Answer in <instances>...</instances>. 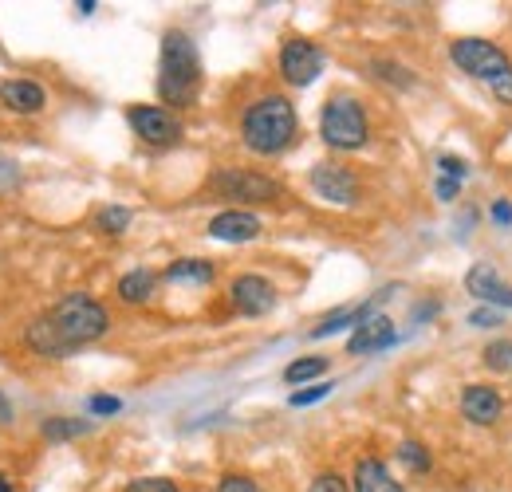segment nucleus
<instances>
[{
  "mask_svg": "<svg viewBox=\"0 0 512 492\" xmlns=\"http://www.w3.org/2000/svg\"><path fill=\"white\" fill-rule=\"evenodd\" d=\"M229 304L241 315H249V319H260V315H268L276 308V284L256 276V272H245V276H237L229 284Z\"/></svg>",
  "mask_w": 512,
  "mask_h": 492,
  "instance_id": "nucleus-10",
  "label": "nucleus"
},
{
  "mask_svg": "<svg viewBox=\"0 0 512 492\" xmlns=\"http://www.w3.org/2000/svg\"><path fill=\"white\" fill-rule=\"evenodd\" d=\"M469 323H473V327H497V323H501V311L485 308V304H481V308L469 315Z\"/></svg>",
  "mask_w": 512,
  "mask_h": 492,
  "instance_id": "nucleus-32",
  "label": "nucleus"
},
{
  "mask_svg": "<svg viewBox=\"0 0 512 492\" xmlns=\"http://www.w3.org/2000/svg\"><path fill=\"white\" fill-rule=\"evenodd\" d=\"M371 71H375L379 79H386V83H394V87H410V83H414V75L394 60H375L371 63Z\"/></svg>",
  "mask_w": 512,
  "mask_h": 492,
  "instance_id": "nucleus-24",
  "label": "nucleus"
},
{
  "mask_svg": "<svg viewBox=\"0 0 512 492\" xmlns=\"http://www.w3.org/2000/svg\"><path fill=\"white\" fill-rule=\"evenodd\" d=\"M217 492H260L253 477H241V473H229V477H221V485Z\"/></svg>",
  "mask_w": 512,
  "mask_h": 492,
  "instance_id": "nucleus-29",
  "label": "nucleus"
},
{
  "mask_svg": "<svg viewBox=\"0 0 512 492\" xmlns=\"http://www.w3.org/2000/svg\"><path fill=\"white\" fill-rule=\"evenodd\" d=\"M130 213L127 205H107V209H99V217H95V229L99 233H107V237H119V233H127L130 229Z\"/></svg>",
  "mask_w": 512,
  "mask_h": 492,
  "instance_id": "nucleus-21",
  "label": "nucleus"
},
{
  "mask_svg": "<svg viewBox=\"0 0 512 492\" xmlns=\"http://www.w3.org/2000/svg\"><path fill=\"white\" fill-rule=\"evenodd\" d=\"M449 63L469 75L473 83H481L501 107H512V56L485 36H457L449 44Z\"/></svg>",
  "mask_w": 512,
  "mask_h": 492,
  "instance_id": "nucleus-3",
  "label": "nucleus"
},
{
  "mask_svg": "<svg viewBox=\"0 0 512 492\" xmlns=\"http://www.w3.org/2000/svg\"><path fill=\"white\" fill-rule=\"evenodd\" d=\"M123 492H178V485H174L170 477H138V481H130Z\"/></svg>",
  "mask_w": 512,
  "mask_h": 492,
  "instance_id": "nucleus-26",
  "label": "nucleus"
},
{
  "mask_svg": "<svg viewBox=\"0 0 512 492\" xmlns=\"http://www.w3.org/2000/svg\"><path fill=\"white\" fill-rule=\"evenodd\" d=\"M213 276H217V268H213L209 260H201V256H182V260H174V264L162 272L166 284H186V288H209Z\"/></svg>",
  "mask_w": 512,
  "mask_h": 492,
  "instance_id": "nucleus-17",
  "label": "nucleus"
},
{
  "mask_svg": "<svg viewBox=\"0 0 512 492\" xmlns=\"http://www.w3.org/2000/svg\"><path fill=\"white\" fill-rule=\"evenodd\" d=\"M465 292H469L473 300H481L485 308L512 311V284L489 264V260H481V264H473V268L465 272Z\"/></svg>",
  "mask_w": 512,
  "mask_h": 492,
  "instance_id": "nucleus-11",
  "label": "nucleus"
},
{
  "mask_svg": "<svg viewBox=\"0 0 512 492\" xmlns=\"http://www.w3.org/2000/svg\"><path fill=\"white\" fill-rule=\"evenodd\" d=\"M481 363L489 370H512V339H493L485 351H481Z\"/></svg>",
  "mask_w": 512,
  "mask_h": 492,
  "instance_id": "nucleus-23",
  "label": "nucleus"
},
{
  "mask_svg": "<svg viewBox=\"0 0 512 492\" xmlns=\"http://www.w3.org/2000/svg\"><path fill=\"white\" fill-rule=\"evenodd\" d=\"M75 8H79V12H83V16H91V12H95V8H99V4H95V0H79V4H75Z\"/></svg>",
  "mask_w": 512,
  "mask_h": 492,
  "instance_id": "nucleus-36",
  "label": "nucleus"
},
{
  "mask_svg": "<svg viewBox=\"0 0 512 492\" xmlns=\"http://www.w3.org/2000/svg\"><path fill=\"white\" fill-rule=\"evenodd\" d=\"M300 134V119H296V107L288 95H260L245 107L241 115V142L260 154V158H276L284 154Z\"/></svg>",
  "mask_w": 512,
  "mask_h": 492,
  "instance_id": "nucleus-2",
  "label": "nucleus"
},
{
  "mask_svg": "<svg viewBox=\"0 0 512 492\" xmlns=\"http://www.w3.org/2000/svg\"><path fill=\"white\" fill-rule=\"evenodd\" d=\"M351 489L355 492H406L394 473L386 469L383 457H359L355 461V473H351Z\"/></svg>",
  "mask_w": 512,
  "mask_h": 492,
  "instance_id": "nucleus-16",
  "label": "nucleus"
},
{
  "mask_svg": "<svg viewBox=\"0 0 512 492\" xmlns=\"http://www.w3.org/2000/svg\"><path fill=\"white\" fill-rule=\"evenodd\" d=\"M201 91V56L197 44L182 28H170L162 36V60H158V95L162 103L174 107H193Z\"/></svg>",
  "mask_w": 512,
  "mask_h": 492,
  "instance_id": "nucleus-4",
  "label": "nucleus"
},
{
  "mask_svg": "<svg viewBox=\"0 0 512 492\" xmlns=\"http://www.w3.org/2000/svg\"><path fill=\"white\" fill-rule=\"evenodd\" d=\"M461 414H465V422H473V426H497L501 414H505V398H501V390L489 386V382H469V386L461 390Z\"/></svg>",
  "mask_w": 512,
  "mask_h": 492,
  "instance_id": "nucleus-12",
  "label": "nucleus"
},
{
  "mask_svg": "<svg viewBox=\"0 0 512 492\" xmlns=\"http://www.w3.org/2000/svg\"><path fill=\"white\" fill-rule=\"evenodd\" d=\"M320 374H327V359H323V355H312V359L288 363V367H284V382H288V386H304V382H312V378H320Z\"/></svg>",
  "mask_w": 512,
  "mask_h": 492,
  "instance_id": "nucleus-20",
  "label": "nucleus"
},
{
  "mask_svg": "<svg viewBox=\"0 0 512 492\" xmlns=\"http://www.w3.org/2000/svg\"><path fill=\"white\" fill-rule=\"evenodd\" d=\"M394 339H398L394 319H390V315H371V319H363V323L351 331L347 355H379L386 347H394Z\"/></svg>",
  "mask_w": 512,
  "mask_h": 492,
  "instance_id": "nucleus-14",
  "label": "nucleus"
},
{
  "mask_svg": "<svg viewBox=\"0 0 512 492\" xmlns=\"http://www.w3.org/2000/svg\"><path fill=\"white\" fill-rule=\"evenodd\" d=\"M205 233L213 241H225V245H245V241H256L264 233V225H260V217L249 213V209H225V213H217L205 225Z\"/></svg>",
  "mask_w": 512,
  "mask_h": 492,
  "instance_id": "nucleus-13",
  "label": "nucleus"
},
{
  "mask_svg": "<svg viewBox=\"0 0 512 492\" xmlns=\"http://www.w3.org/2000/svg\"><path fill=\"white\" fill-rule=\"evenodd\" d=\"M489 217H493V225H501V229H512V201H493V209H489Z\"/></svg>",
  "mask_w": 512,
  "mask_h": 492,
  "instance_id": "nucleus-31",
  "label": "nucleus"
},
{
  "mask_svg": "<svg viewBox=\"0 0 512 492\" xmlns=\"http://www.w3.org/2000/svg\"><path fill=\"white\" fill-rule=\"evenodd\" d=\"M308 185L327 205H343V209L359 205V178L339 162H316L312 174H308Z\"/></svg>",
  "mask_w": 512,
  "mask_h": 492,
  "instance_id": "nucleus-9",
  "label": "nucleus"
},
{
  "mask_svg": "<svg viewBox=\"0 0 512 492\" xmlns=\"http://www.w3.org/2000/svg\"><path fill=\"white\" fill-rule=\"evenodd\" d=\"M40 433L48 437V441H71V437H83V433H91V422L87 418H48Z\"/></svg>",
  "mask_w": 512,
  "mask_h": 492,
  "instance_id": "nucleus-19",
  "label": "nucleus"
},
{
  "mask_svg": "<svg viewBox=\"0 0 512 492\" xmlns=\"http://www.w3.org/2000/svg\"><path fill=\"white\" fill-rule=\"evenodd\" d=\"M434 189H438V201H453V197H457V193H461V182H449V178H438V185H434Z\"/></svg>",
  "mask_w": 512,
  "mask_h": 492,
  "instance_id": "nucleus-34",
  "label": "nucleus"
},
{
  "mask_svg": "<svg viewBox=\"0 0 512 492\" xmlns=\"http://www.w3.org/2000/svg\"><path fill=\"white\" fill-rule=\"evenodd\" d=\"M111 331V311L87 292H71L56 308L28 323L24 343L44 359H67L79 347L103 339Z\"/></svg>",
  "mask_w": 512,
  "mask_h": 492,
  "instance_id": "nucleus-1",
  "label": "nucleus"
},
{
  "mask_svg": "<svg viewBox=\"0 0 512 492\" xmlns=\"http://www.w3.org/2000/svg\"><path fill=\"white\" fill-rule=\"evenodd\" d=\"M87 410H91V414H99V418H107V414H119V410H123V402H119V398H111V394H95V398L87 402Z\"/></svg>",
  "mask_w": 512,
  "mask_h": 492,
  "instance_id": "nucleus-30",
  "label": "nucleus"
},
{
  "mask_svg": "<svg viewBox=\"0 0 512 492\" xmlns=\"http://www.w3.org/2000/svg\"><path fill=\"white\" fill-rule=\"evenodd\" d=\"M438 178L465 182V178H469V162H465V158H457V154H438Z\"/></svg>",
  "mask_w": 512,
  "mask_h": 492,
  "instance_id": "nucleus-25",
  "label": "nucleus"
},
{
  "mask_svg": "<svg viewBox=\"0 0 512 492\" xmlns=\"http://www.w3.org/2000/svg\"><path fill=\"white\" fill-rule=\"evenodd\" d=\"M12 418H16V414H12V406H8L4 394H0V422H12Z\"/></svg>",
  "mask_w": 512,
  "mask_h": 492,
  "instance_id": "nucleus-35",
  "label": "nucleus"
},
{
  "mask_svg": "<svg viewBox=\"0 0 512 492\" xmlns=\"http://www.w3.org/2000/svg\"><path fill=\"white\" fill-rule=\"evenodd\" d=\"M209 189L221 197V201H237V205H264V201H280L284 197V185L272 182L268 174H256V170H217L209 178Z\"/></svg>",
  "mask_w": 512,
  "mask_h": 492,
  "instance_id": "nucleus-6",
  "label": "nucleus"
},
{
  "mask_svg": "<svg viewBox=\"0 0 512 492\" xmlns=\"http://www.w3.org/2000/svg\"><path fill=\"white\" fill-rule=\"evenodd\" d=\"M398 461H402V465H410L414 473H430V465H434L430 449H426V445H418V441H402V445H398Z\"/></svg>",
  "mask_w": 512,
  "mask_h": 492,
  "instance_id": "nucleus-22",
  "label": "nucleus"
},
{
  "mask_svg": "<svg viewBox=\"0 0 512 492\" xmlns=\"http://www.w3.org/2000/svg\"><path fill=\"white\" fill-rule=\"evenodd\" d=\"M130 130L146 142V146H178L182 142V119L170 107H154V103H134L127 111Z\"/></svg>",
  "mask_w": 512,
  "mask_h": 492,
  "instance_id": "nucleus-7",
  "label": "nucleus"
},
{
  "mask_svg": "<svg viewBox=\"0 0 512 492\" xmlns=\"http://www.w3.org/2000/svg\"><path fill=\"white\" fill-rule=\"evenodd\" d=\"M320 138L331 150H363L371 142V119L355 95H331L320 111Z\"/></svg>",
  "mask_w": 512,
  "mask_h": 492,
  "instance_id": "nucleus-5",
  "label": "nucleus"
},
{
  "mask_svg": "<svg viewBox=\"0 0 512 492\" xmlns=\"http://www.w3.org/2000/svg\"><path fill=\"white\" fill-rule=\"evenodd\" d=\"M0 103L16 115H36V111L48 107V91L32 79H4L0 83Z\"/></svg>",
  "mask_w": 512,
  "mask_h": 492,
  "instance_id": "nucleus-15",
  "label": "nucleus"
},
{
  "mask_svg": "<svg viewBox=\"0 0 512 492\" xmlns=\"http://www.w3.org/2000/svg\"><path fill=\"white\" fill-rule=\"evenodd\" d=\"M154 288H158V276H154L150 268H134V272H127V276H119V284H115L119 300H123V304H130V308L150 304Z\"/></svg>",
  "mask_w": 512,
  "mask_h": 492,
  "instance_id": "nucleus-18",
  "label": "nucleus"
},
{
  "mask_svg": "<svg viewBox=\"0 0 512 492\" xmlns=\"http://www.w3.org/2000/svg\"><path fill=\"white\" fill-rule=\"evenodd\" d=\"M0 492H12V481H8V477H0Z\"/></svg>",
  "mask_w": 512,
  "mask_h": 492,
  "instance_id": "nucleus-37",
  "label": "nucleus"
},
{
  "mask_svg": "<svg viewBox=\"0 0 512 492\" xmlns=\"http://www.w3.org/2000/svg\"><path fill=\"white\" fill-rule=\"evenodd\" d=\"M331 394V382H323V386H308V390H292V406H312V402H320V398H327Z\"/></svg>",
  "mask_w": 512,
  "mask_h": 492,
  "instance_id": "nucleus-27",
  "label": "nucleus"
},
{
  "mask_svg": "<svg viewBox=\"0 0 512 492\" xmlns=\"http://www.w3.org/2000/svg\"><path fill=\"white\" fill-rule=\"evenodd\" d=\"M16 182H20V170H16L12 162H4V158H0V193H4V189H12Z\"/></svg>",
  "mask_w": 512,
  "mask_h": 492,
  "instance_id": "nucleus-33",
  "label": "nucleus"
},
{
  "mask_svg": "<svg viewBox=\"0 0 512 492\" xmlns=\"http://www.w3.org/2000/svg\"><path fill=\"white\" fill-rule=\"evenodd\" d=\"M276 63H280V79H284L288 87H312L323 75V67H327V56H323L312 40L292 36V40H284L280 60Z\"/></svg>",
  "mask_w": 512,
  "mask_h": 492,
  "instance_id": "nucleus-8",
  "label": "nucleus"
},
{
  "mask_svg": "<svg viewBox=\"0 0 512 492\" xmlns=\"http://www.w3.org/2000/svg\"><path fill=\"white\" fill-rule=\"evenodd\" d=\"M308 492H351V489H347V481H343L339 473L327 469V473H320V477L308 485Z\"/></svg>",
  "mask_w": 512,
  "mask_h": 492,
  "instance_id": "nucleus-28",
  "label": "nucleus"
}]
</instances>
